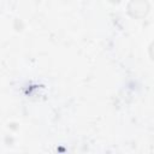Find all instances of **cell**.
Returning <instances> with one entry per match:
<instances>
[{"instance_id":"cell-1","label":"cell","mask_w":154,"mask_h":154,"mask_svg":"<svg viewBox=\"0 0 154 154\" xmlns=\"http://www.w3.org/2000/svg\"><path fill=\"white\" fill-rule=\"evenodd\" d=\"M128 10H129L130 16L136 17V18H142L147 14L149 10V5L147 0H131L129 2Z\"/></svg>"},{"instance_id":"cell-2","label":"cell","mask_w":154,"mask_h":154,"mask_svg":"<svg viewBox=\"0 0 154 154\" xmlns=\"http://www.w3.org/2000/svg\"><path fill=\"white\" fill-rule=\"evenodd\" d=\"M109 1H111V2H119L120 0H109Z\"/></svg>"}]
</instances>
